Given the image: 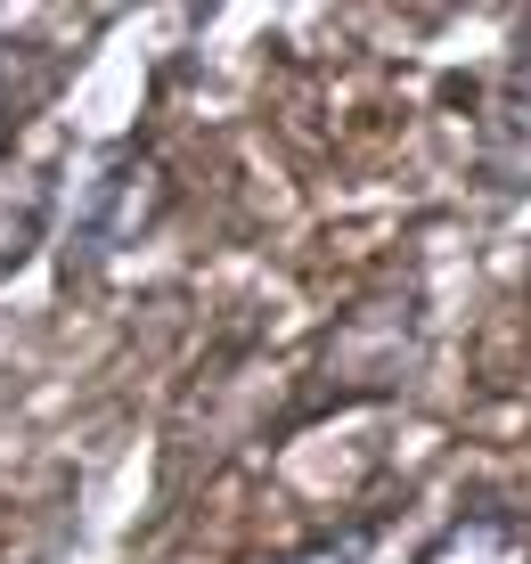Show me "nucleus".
<instances>
[{
  "instance_id": "1",
  "label": "nucleus",
  "mask_w": 531,
  "mask_h": 564,
  "mask_svg": "<svg viewBox=\"0 0 531 564\" xmlns=\"http://www.w3.org/2000/svg\"><path fill=\"white\" fill-rule=\"evenodd\" d=\"M148 221H155V172L140 155H115V164L98 172L74 238H66V279H83L90 262H115L131 238H148Z\"/></svg>"
},
{
  "instance_id": "2",
  "label": "nucleus",
  "mask_w": 531,
  "mask_h": 564,
  "mask_svg": "<svg viewBox=\"0 0 531 564\" xmlns=\"http://www.w3.org/2000/svg\"><path fill=\"white\" fill-rule=\"evenodd\" d=\"M483 181L531 197V57L499 83V99L483 107Z\"/></svg>"
},
{
  "instance_id": "3",
  "label": "nucleus",
  "mask_w": 531,
  "mask_h": 564,
  "mask_svg": "<svg viewBox=\"0 0 531 564\" xmlns=\"http://www.w3.org/2000/svg\"><path fill=\"white\" fill-rule=\"evenodd\" d=\"M418 564H531V523L516 508H466Z\"/></svg>"
},
{
  "instance_id": "4",
  "label": "nucleus",
  "mask_w": 531,
  "mask_h": 564,
  "mask_svg": "<svg viewBox=\"0 0 531 564\" xmlns=\"http://www.w3.org/2000/svg\"><path fill=\"white\" fill-rule=\"evenodd\" d=\"M50 205H57V172H17V181H0V279H9L17 262L42 246L50 229Z\"/></svg>"
},
{
  "instance_id": "5",
  "label": "nucleus",
  "mask_w": 531,
  "mask_h": 564,
  "mask_svg": "<svg viewBox=\"0 0 531 564\" xmlns=\"http://www.w3.org/2000/svg\"><path fill=\"white\" fill-rule=\"evenodd\" d=\"M50 74V50L33 42V33H0V155H9V140H17V123L33 115V99H42V83Z\"/></svg>"
},
{
  "instance_id": "6",
  "label": "nucleus",
  "mask_w": 531,
  "mask_h": 564,
  "mask_svg": "<svg viewBox=\"0 0 531 564\" xmlns=\"http://www.w3.org/2000/svg\"><path fill=\"white\" fill-rule=\"evenodd\" d=\"M279 564H368L351 540H319V549H294V556H279Z\"/></svg>"
}]
</instances>
